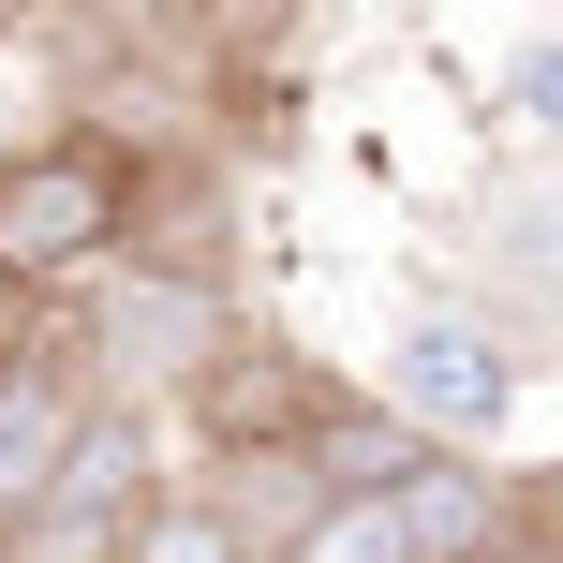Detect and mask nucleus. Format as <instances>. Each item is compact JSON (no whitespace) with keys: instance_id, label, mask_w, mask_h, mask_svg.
<instances>
[{"instance_id":"0eeeda50","label":"nucleus","mask_w":563,"mask_h":563,"mask_svg":"<svg viewBox=\"0 0 563 563\" xmlns=\"http://www.w3.org/2000/svg\"><path fill=\"white\" fill-rule=\"evenodd\" d=\"M15 148H30V134H15V119H0V164H15Z\"/></svg>"},{"instance_id":"7ed1b4c3","label":"nucleus","mask_w":563,"mask_h":563,"mask_svg":"<svg viewBox=\"0 0 563 563\" xmlns=\"http://www.w3.org/2000/svg\"><path fill=\"white\" fill-rule=\"evenodd\" d=\"M104 416V371H89V341H0V534H30L59 489V460H75V430Z\"/></svg>"},{"instance_id":"423d86ee","label":"nucleus","mask_w":563,"mask_h":563,"mask_svg":"<svg viewBox=\"0 0 563 563\" xmlns=\"http://www.w3.org/2000/svg\"><path fill=\"white\" fill-rule=\"evenodd\" d=\"M505 119L519 134H563V30H534V45L505 59Z\"/></svg>"},{"instance_id":"20e7f679","label":"nucleus","mask_w":563,"mask_h":563,"mask_svg":"<svg viewBox=\"0 0 563 563\" xmlns=\"http://www.w3.org/2000/svg\"><path fill=\"white\" fill-rule=\"evenodd\" d=\"M178 430H194V475H208V460H311L341 430V400L311 386L297 356H253V341H238V356L178 400Z\"/></svg>"},{"instance_id":"f03ea898","label":"nucleus","mask_w":563,"mask_h":563,"mask_svg":"<svg viewBox=\"0 0 563 563\" xmlns=\"http://www.w3.org/2000/svg\"><path fill=\"white\" fill-rule=\"evenodd\" d=\"M371 400H386L416 445H489V430L519 416V341L489 327V311H400L386 356H371Z\"/></svg>"},{"instance_id":"f257e3e1","label":"nucleus","mask_w":563,"mask_h":563,"mask_svg":"<svg viewBox=\"0 0 563 563\" xmlns=\"http://www.w3.org/2000/svg\"><path fill=\"white\" fill-rule=\"evenodd\" d=\"M148 253V148L134 119H59L0 164V297H75Z\"/></svg>"},{"instance_id":"39448f33","label":"nucleus","mask_w":563,"mask_h":563,"mask_svg":"<svg viewBox=\"0 0 563 563\" xmlns=\"http://www.w3.org/2000/svg\"><path fill=\"white\" fill-rule=\"evenodd\" d=\"M119 563H253V549H238V534H223V519H208V505H194V489H164V505H148V519H134V549H119Z\"/></svg>"}]
</instances>
